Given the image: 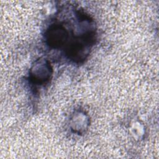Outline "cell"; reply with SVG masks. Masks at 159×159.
<instances>
[{
    "mask_svg": "<svg viewBox=\"0 0 159 159\" xmlns=\"http://www.w3.org/2000/svg\"><path fill=\"white\" fill-rule=\"evenodd\" d=\"M52 74V68L45 59H39L32 65L30 71V81L37 85L47 82Z\"/></svg>",
    "mask_w": 159,
    "mask_h": 159,
    "instance_id": "1",
    "label": "cell"
},
{
    "mask_svg": "<svg viewBox=\"0 0 159 159\" xmlns=\"http://www.w3.org/2000/svg\"><path fill=\"white\" fill-rule=\"evenodd\" d=\"M88 122V119L84 112L75 113L71 119V129L75 133L82 134L86 129Z\"/></svg>",
    "mask_w": 159,
    "mask_h": 159,
    "instance_id": "2",
    "label": "cell"
}]
</instances>
